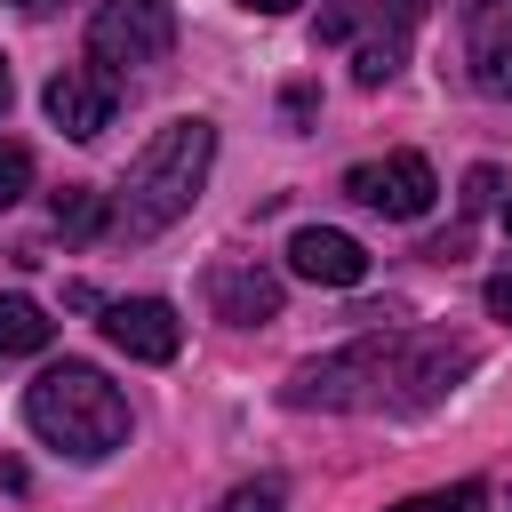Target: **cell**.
<instances>
[{
	"label": "cell",
	"mask_w": 512,
	"mask_h": 512,
	"mask_svg": "<svg viewBox=\"0 0 512 512\" xmlns=\"http://www.w3.org/2000/svg\"><path fill=\"white\" fill-rule=\"evenodd\" d=\"M472 368L464 336H360L328 360H304L280 400L288 408H432Z\"/></svg>",
	"instance_id": "1"
},
{
	"label": "cell",
	"mask_w": 512,
	"mask_h": 512,
	"mask_svg": "<svg viewBox=\"0 0 512 512\" xmlns=\"http://www.w3.org/2000/svg\"><path fill=\"white\" fill-rule=\"evenodd\" d=\"M208 160H216V128L208 120H168L144 152H136V168H128V184H120V200H112V232H128V240H152V232H168L192 200H200V184H208Z\"/></svg>",
	"instance_id": "2"
},
{
	"label": "cell",
	"mask_w": 512,
	"mask_h": 512,
	"mask_svg": "<svg viewBox=\"0 0 512 512\" xmlns=\"http://www.w3.org/2000/svg\"><path fill=\"white\" fill-rule=\"evenodd\" d=\"M24 424H32L48 448L96 464V456H112V448L128 440V400H120V384H104V368L56 360V368H40V376L24 384Z\"/></svg>",
	"instance_id": "3"
},
{
	"label": "cell",
	"mask_w": 512,
	"mask_h": 512,
	"mask_svg": "<svg viewBox=\"0 0 512 512\" xmlns=\"http://www.w3.org/2000/svg\"><path fill=\"white\" fill-rule=\"evenodd\" d=\"M424 0H384V8H328L320 16V40H360L352 48V80L360 88H384L408 56V32H416Z\"/></svg>",
	"instance_id": "4"
},
{
	"label": "cell",
	"mask_w": 512,
	"mask_h": 512,
	"mask_svg": "<svg viewBox=\"0 0 512 512\" xmlns=\"http://www.w3.org/2000/svg\"><path fill=\"white\" fill-rule=\"evenodd\" d=\"M176 48V8L168 0H104L96 16H88V56L104 64V72H120V64H160Z\"/></svg>",
	"instance_id": "5"
},
{
	"label": "cell",
	"mask_w": 512,
	"mask_h": 512,
	"mask_svg": "<svg viewBox=\"0 0 512 512\" xmlns=\"http://www.w3.org/2000/svg\"><path fill=\"white\" fill-rule=\"evenodd\" d=\"M432 192H440V176H432L424 152H384V160L344 168V200H360V208H376V216H400V224H416V216L432 208Z\"/></svg>",
	"instance_id": "6"
},
{
	"label": "cell",
	"mask_w": 512,
	"mask_h": 512,
	"mask_svg": "<svg viewBox=\"0 0 512 512\" xmlns=\"http://www.w3.org/2000/svg\"><path fill=\"white\" fill-rule=\"evenodd\" d=\"M104 344L128 352V360H176L184 320H176V304H160V296H120V304H104Z\"/></svg>",
	"instance_id": "7"
},
{
	"label": "cell",
	"mask_w": 512,
	"mask_h": 512,
	"mask_svg": "<svg viewBox=\"0 0 512 512\" xmlns=\"http://www.w3.org/2000/svg\"><path fill=\"white\" fill-rule=\"evenodd\" d=\"M288 272L312 280V288H360L368 280V248L352 232H336V224H304L288 240Z\"/></svg>",
	"instance_id": "8"
},
{
	"label": "cell",
	"mask_w": 512,
	"mask_h": 512,
	"mask_svg": "<svg viewBox=\"0 0 512 512\" xmlns=\"http://www.w3.org/2000/svg\"><path fill=\"white\" fill-rule=\"evenodd\" d=\"M208 312L232 320V328H256V320H280V272L240 256V264H216L208 272Z\"/></svg>",
	"instance_id": "9"
},
{
	"label": "cell",
	"mask_w": 512,
	"mask_h": 512,
	"mask_svg": "<svg viewBox=\"0 0 512 512\" xmlns=\"http://www.w3.org/2000/svg\"><path fill=\"white\" fill-rule=\"evenodd\" d=\"M464 64L480 96H512V0H472L464 16Z\"/></svg>",
	"instance_id": "10"
},
{
	"label": "cell",
	"mask_w": 512,
	"mask_h": 512,
	"mask_svg": "<svg viewBox=\"0 0 512 512\" xmlns=\"http://www.w3.org/2000/svg\"><path fill=\"white\" fill-rule=\"evenodd\" d=\"M40 104H48V120H56L72 144H96V136L112 128V80H104L96 64H88V72H56Z\"/></svg>",
	"instance_id": "11"
},
{
	"label": "cell",
	"mask_w": 512,
	"mask_h": 512,
	"mask_svg": "<svg viewBox=\"0 0 512 512\" xmlns=\"http://www.w3.org/2000/svg\"><path fill=\"white\" fill-rule=\"evenodd\" d=\"M48 336H56V320L32 296H0V360H32Z\"/></svg>",
	"instance_id": "12"
},
{
	"label": "cell",
	"mask_w": 512,
	"mask_h": 512,
	"mask_svg": "<svg viewBox=\"0 0 512 512\" xmlns=\"http://www.w3.org/2000/svg\"><path fill=\"white\" fill-rule=\"evenodd\" d=\"M104 224H112V200H104L96 184H64V192H56V232H64V240H96Z\"/></svg>",
	"instance_id": "13"
},
{
	"label": "cell",
	"mask_w": 512,
	"mask_h": 512,
	"mask_svg": "<svg viewBox=\"0 0 512 512\" xmlns=\"http://www.w3.org/2000/svg\"><path fill=\"white\" fill-rule=\"evenodd\" d=\"M472 504H480V480H456V488H424V496H408L392 512H472Z\"/></svg>",
	"instance_id": "14"
},
{
	"label": "cell",
	"mask_w": 512,
	"mask_h": 512,
	"mask_svg": "<svg viewBox=\"0 0 512 512\" xmlns=\"http://www.w3.org/2000/svg\"><path fill=\"white\" fill-rule=\"evenodd\" d=\"M32 192V152L24 144H0V208H16Z\"/></svg>",
	"instance_id": "15"
},
{
	"label": "cell",
	"mask_w": 512,
	"mask_h": 512,
	"mask_svg": "<svg viewBox=\"0 0 512 512\" xmlns=\"http://www.w3.org/2000/svg\"><path fill=\"white\" fill-rule=\"evenodd\" d=\"M280 504H288V488H280V480H248V488H232L216 512H280Z\"/></svg>",
	"instance_id": "16"
},
{
	"label": "cell",
	"mask_w": 512,
	"mask_h": 512,
	"mask_svg": "<svg viewBox=\"0 0 512 512\" xmlns=\"http://www.w3.org/2000/svg\"><path fill=\"white\" fill-rule=\"evenodd\" d=\"M496 200V168H472V184H464V208H488Z\"/></svg>",
	"instance_id": "17"
},
{
	"label": "cell",
	"mask_w": 512,
	"mask_h": 512,
	"mask_svg": "<svg viewBox=\"0 0 512 512\" xmlns=\"http://www.w3.org/2000/svg\"><path fill=\"white\" fill-rule=\"evenodd\" d=\"M488 312H496V320H512V272H496V280H488Z\"/></svg>",
	"instance_id": "18"
},
{
	"label": "cell",
	"mask_w": 512,
	"mask_h": 512,
	"mask_svg": "<svg viewBox=\"0 0 512 512\" xmlns=\"http://www.w3.org/2000/svg\"><path fill=\"white\" fill-rule=\"evenodd\" d=\"M248 16H288V8H304V0H240Z\"/></svg>",
	"instance_id": "19"
},
{
	"label": "cell",
	"mask_w": 512,
	"mask_h": 512,
	"mask_svg": "<svg viewBox=\"0 0 512 512\" xmlns=\"http://www.w3.org/2000/svg\"><path fill=\"white\" fill-rule=\"evenodd\" d=\"M16 8H24V16H56L64 0H16Z\"/></svg>",
	"instance_id": "20"
},
{
	"label": "cell",
	"mask_w": 512,
	"mask_h": 512,
	"mask_svg": "<svg viewBox=\"0 0 512 512\" xmlns=\"http://www.w3.org/2000/svg\"><path fill=\"white\" fill-rule=\"evenodd\" d=\"M0 112H8V56H0Z\"/></svg>",
	"instance_id": "21"
},
{
	"label": "cell",
	"mask_w": 512,
	"mask_h": 512,
	"mask_svg": "<svg viewBox=\"0 0 512 512\" xmlns=\"http://www.w3.org/2000/svg\"><path fill=\"white\" fill-rule=\"evenodd\" d=\"M504 232H512V200H504Z\"/></svg>",
	"instance_id": "22"
}]
</instances>
